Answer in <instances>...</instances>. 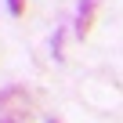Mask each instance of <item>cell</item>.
<instances>
[{
  "label": "cell",
  "mask_w": 123,
  "mask_h": 123,
  "mask_svg": "<svg viewBox=\"0 0 123 123\" xmlns=\"http://www.w3.org/2000/svg\"><path fill=\"white\" fill-rule=\"evenodd\" d=\"M0 116L18 123V119H33L36 116V101L25 87H4L0 91Z\"/></svg>",
  "instance_id": "cell-1"
},
{
  "label": "cell",
  "mask_w": 123,
  "mask_h": 123,
  "mask_svg": "<svg viewBox=\"0 0 123 123\" xmlns=\"http://www.w3.org/2000/svg\"><path fill=\"white\" fill-rule=\"evenodd\" d=\"M94 11H98V0H83V4H80V11H76V36L80 40H87L91 22H94Z\"/></svg>",
  "instance_id": "cell-2"
},
{
  "label": "cell",
  "mask_w": 123,
  "mask_h": 123,
  "mask_svg": "<svg viewBox=\"0 0 123 123\" xmlns=\"http://www.w3.org/2000/svg\"><path fill=\"white\" fill-rule=\"evenodd\" d=\"M7 11H11L15 18H22V15H25V0H7Z\"/></svg>",
  "instance_id": "cell-3"
},
{
  "label": "cell",
  "mask_w": 123,
  "mask_h": 123,
  "mask_svg": "<svg viewBox=\"0 0 123 123\" xmlns=\"http://www.w3.org/2000/svg\"><path fill=\"white\" fill-rule=\"evenodd\" d=\"M47 123H58V119H47Z\"/></svg>",
  "instance_id": "cell-4"
}]
</instances>
